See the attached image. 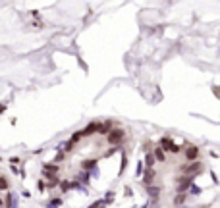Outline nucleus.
Listing matches in <instances>:
<instances>
[{
  "label": "nucleus",
  "mask_w": 220,
  "mask_h": 208,
  "mask_svg": "<svg viewBox=\"0 0 220 208\" xmlns=\"http://www.w3.org/2000/svg\"><path fill=\"white\" fill-rule=\"evenodd\" d=\"M124 137V131H112L108 135V143H120Z\"/></svg>",
  "instance_id": "nucleus-1"
},
{
  "label": "nucleus",
  "mask_w": 220,
  "mask_h": 208,
  "mask_svg": "<svg viewBox=\"0 0 220 208\" xmlns=\"http://www.w3.org/2000/svg\"><path fill=\"white\" fill-rule=\"evenodd\" d=\"M197 154H199V150H197L195 147L185 148V158H187V160H195V158H197Z\"/></svg>",
  "instance_id": "nucleus-2"
},
{
  "label": "nucleus",
  "mask_w": 220,
  "mask_h": 208,
  "mask_svg": "<svg viewBox=\"0 0 220 208\" xmlns=\"http://www.w3.org/2000/svg\"><path fill=\"white\" fill-rule=\"evenodd\" d=\"M155 156H156L158 160H164V150H162V148H156V150H155Z\"/></svg>",
  "instance_id": "nucleus-3"
},
{
  "label": "nucleus",
  "mask_w": 220,
  "mask_h": 208,
  "mask_svg": "<svg viewBox=\"0 0 220 208\" xmlns=\"http://www.w3.org/2000/svg\"><path fill=\"white\" fill-rule=\"evenodd\" d=\"M0 187H2V189H6V187H8V183H6V179H0Z\"/></svg>",
  "instance_id": "nucleus-4"
},
{
  "label": "nucleus",
  "mask_w": 220,
  "mask_h": 208,
  "mask_svg": "<svg viewBox=\"0 0 220 208\" xmlns=\"http://www.w3.org/2000/svg\"><path fill=\"white\" fill-rule=\"evenodd\" d=\"M149 191H151V195H153V197H155V195H156V197H158V189H153V187H151V189H149Z\"/></svg>",
  "instance_id": "nucleus-5"
},
{
  "label": "nucleus",
  "mask_w": 220,
  "mask_h": 208,
  "mask_svg": "<svg viewBox=\"0 0 220 208\" xmlns=\"http://www.w3.org/2000/svg\"><path fill=\"white\" fill-rule=\"evenodd\" d=\"M183 199H185V197H183V195H180V197H178V200H176V202H178V204H182V202H183Z\"/></svg>",
  "instance_id": "nucleus-6"
},
{
  "label": "nucleus",
  "mask_w": 220,
  "mask_h": 208,
  "mask_svg": "<svg viewBox=\"0 0 220 208\" xmlns=\"http://www.w3.org/2000/svg\"><path fill=\"white\" fill-rule=\"evenodd\" d=\"M0 204H2V200H0Z\"/></svg>",
  "instance_id": "nucleus-7"
}]
</instances>
